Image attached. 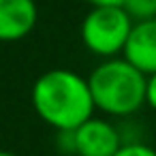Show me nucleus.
<instances>
[{"label":"nucleus","instance_id":"nucleus-4","mask_svg":"<svg viewBox=\"0 0 156 156\" xmlns=\"http://www.w3.org/2000/svg\"><path fill=\"white\" fill-rule=\"evenodd\" d=\"M75 156H113L122 145V130L111 118L92 115L73 130Z\"/></svg>","mask_w":156,"mask_h":156},{"label":"nucleus","instance_id":"nucleus-11","mask_svg":"<svg viewBox=\"0 0 156 156\" xmlns=\"http://www.w3.org/2000/svg\"><path fill=\"white\" fill-rule=\"evenodd\" d=\"M0 156H17V154H13V152H7V150H0Z\"/></svg>","mask_w":156,"mask_h":156},{"label":"nucleus","instance_id":"nucleus-10","mask_svg":"<svg viewBox=\"0 0 156 156\" xmlns=\"http://www.w3.org/2000/svg\"><path fill=\"white\" fill-rule=\"evenodd\" d=\"M90 7H122L124 0H86Z\"/></svg>","mask_w":156,"mask_h":156},{"label":"nucleus","instance_id":"nucleus-6","mask_svg":"<svg viewBox=\"0 0 156 156\" xmlns=\"http://www.w3.org/2000/svg\"><path fill=\"white\" fill-rule=\"evenodd\" d=\"M122 58H126L145 77L156 73V17L133 24Z\"/></svg>","mask_w":156,"mask_h":156},{"label":"nucleus","instance_id":"nucleus-8","mask_svg":"<svg viewBox=\"0 0 156 156\" xmlns=\"http://www.w3.org/2000/svg\"><path fill=\"white\" fill-rule=\"evenodd\" d=\"M113 156H156V147L147 141H130L124 143Z\"/></svg>","mask_w":156,"mask_h":156},{"label":"nucleus","instance_id":"nucleus-7","mask_svg":"<svg viewBox=\"0 0 156 156\" xmlns=\"http://www.w3.org/2000/svg\"><path fill=\"white\" fill-rule=\"evenodd\" d=\"M122 9L133 22H145L156 17V0H124Z\"/></svg>","mask_w":156,"mask_h":156},{"label":"nucleus","instance_id":"nucleus-1","mask_svg":"<svg viewBox=\"0 0 156 156\" xmlns=\"http://www.w3.org/2000/svg\"><path fill=\"white\" fill-rule=\"evenodd\" d=\"M30 103L56 133L75 130L96 111L88 77L71 69H49L39 75L30 90Z\"/></svg>","mask_w":156,"mask_h":156},{"label":"nucleus","instance_id":"nucleus-5","mask_svg":"<svg viewBox=\"0 0 156 156\" xmlns=\"http://www.w3.org/2000/svg\"><path fill=\"white\" fill-rule=\"evenodd\" d=\"M39 22L34 0H0V43L26 39Z\"/></svg>","mask_w":156,"mask_h":156},{"label":"nucleus","instance_id":"nucleus-2","mask_svg":"<svg viewBox=\"0 0 156 156\" xmlns=\"http://www.w3.org/2000/svg\"><path fill=\"white\" fill-rule=\"evenodd\" d=\"M145 75L126 58L101 60L88 75L96 111L113 120H128L145 107Z\"/></svg>","mask_w":156,"mask_h":156},{"label":"nucleus","instance_id":"nucleus-3","mask_svg":"<svg viewBox=\"0 0 156 156\" xmlns=\"http://www.w3.org/2000/svg\"><path fill=\"white\" fill-rule=\"evenodd\" d=\"M133 24L122 7H90L81 20L79 37L92 56L101 60L118 58L126 47Z\"/></svg>","mask_w":156,"mask_h":156},{"label":"nucleus","instance_id":"nucleus-9","mask_svg":"<svg viewBox=\"0 0 156 156\" xmlns=\"http://www.w3.org/2000/svg\"><path fill=\"white\" fill-rule=\"evenodd\" d=\"M145 107L156 113V73L147 75L145 79Z\"/></svg>","mask_w":156,"mask_h":156}]
</instances>
